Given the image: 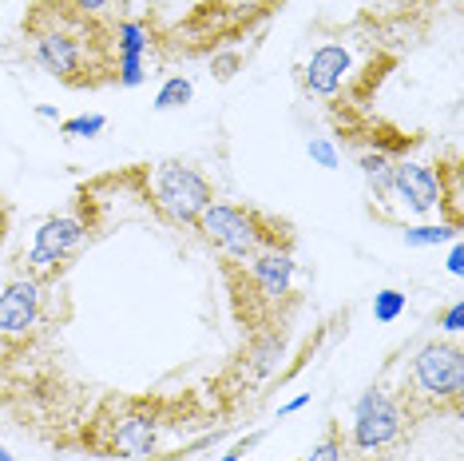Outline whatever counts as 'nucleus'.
I'll return each instance as SVG.
<instances>
[{
  "instance_id": "20e7f679",
  "label": "nucleus",
  "mask_w": 464,
  "mask_h": 461,
  "mask_svg": "<svg viewBox=\"0 0 464 461\" xmlns=\"http://www.w3.org/2000/svg\"><path fill=\"white\" fill-rule=\"evenodd\" d=\"M195 230L203 235L207 247L218 250L223 263H246L250 255L270 247H294V227L286 219L262 211V207L250 203H210L203 215H198Z\"/></svg>"
},
{
  "instance_id": "aec40b11",
  "label": "nucleus",
  "mask_w": 464,
  "mask_h": 461,
  "mask_svg": "<svg viewBox=\"0 0 464 461\" xmlns=\"http://www.w3.org/2000/svg\"><path fill=\"white\" fill-rule=\"evenodd\" d=\"M440 322H445V330H449V334H457V330H460V322H464V302H452Z\"/></svg>"
},
{
  "instance_id": "412c9836",
  "label": "nucleus",
  "mask_w": 464,
  "mask_h": 461,
  "mask_svg": "<svg viewBox=\"0 0 464 461\" xmlns=\"http://www.w3.org/2000/svg\"><path fill=\"white\" fill-rule=\"evenodd\" d=\"M250 446H258V434H255V437H246V442H238L235 449H230V454H223V457H218V461H238V457H242V454H246V449H250Z\"/></svg>"
},
{
  "instance_id": "7ed1b4c3",
  "label": "nucleus",
  "mask_w": 464,
  "mask_h": 461,
  "mask_svg": "<svg viewBox=\"0 0 464 461\" xmlns=\"http://www.w3.org/2000/svg\"><path fill=\"white\" fill-rule=\"evenodd\" d=\"M294 247H270L250 255L246 263H223V279L235 302V319L242 327H274L278 307L294 299Z\"/></svg>"
},
{
  "instance_id": "9d476101",
  "label": "nucleus",
  "mask_w": 464,
  "mask_h": 461,
  "mask_svg": "<svg viewBox=\"0 0 464 461\" xmlns=\"http://www.w3.org/2000/svg\"><path fill=\"white\" fill-rule=\"evenodd\" d=\"M393 199H401V207L413 215L440 211V175L425 163L413 160H397L393 163V183H389Z\"/></svg>"
},
{
  "instance_id": "2eb2a0df",
  "label": "nucleus",
  "mask_w": 464,
  "mask_h": 461,
  "mask_svg": "<svg viewBox=\"0 0 464 461\" xmlns=\"http://www.w3.org/2000/svg\"><path fill=\"white\" fill-rule=\"evenodd\" d=\"M191 100V80L183 76H171L160 88V96H155V112H171V108H183V103Z\"/></svg>"
},
{
  "instance_id": "1a4fd4ad",
  "label": "nucleus",
  "mask_w": 464,
  "mask_h": 461,
  "mask_svg": "<svg viewBox=\"0 0 464 461\" xmlns=\"http://www.w3.org/2000/svg\"><path fill=\"white\" fill-rule=\"evenodd\" d=\"M92 239V223L83 215H52L40 223L36 243L24 259V275L36 282H60L68 263L83 250Z\"/></svg>"
},
{
  "instance_id": "a211bd4d",
  "label": "nucleus",
  "mask_w": 464,
  "mask_h": 461,
  "mask_svg": "<svg viewBox=\"0 0 464 461\" xmlns=\"http://www.w3.org/2000/svg\"><path fill=\"white\" fill-rule=\"evenodd\" d=\"M76 5L83 8V13H92V16H108V20H120V5L123 0H76Z\"/></svg>"
},
{
  "instance_id": "6ab92c4d",
  "label": "nucleus",
  "mask_w": 464,
  "mask_h": 461,
  "mask_svg": "<svg viewBox=\"0 0 464 461\" xmlns=\"http://www.w3.org/2000/svg\"><path fill=\"white\" fill-rule=\"evenodd\" d=\"M310 160H318L322 167H337V163H342V155L334 152L330 140H310Z\"/></svg>"
},
{
  "instance_id": "423d86ee",
  "label": "nucleus",
  "mask_w": 464,
  "mask_h": 461,
  "mask_svg": "<svg viewBox=\"0 0 464 461\" xmlns=\"http://www.w3.org/2000/svg\"><path fill=\"white\" fill-rule=\"evenodd\" d=\"M143 180H147V203H151V211L160 215L163 223L195 227L198 215L215 203V183L191 163L163 160V163H155V172H147Z\"/></svg>"
},
{
  "instance_id": "5701e85b",
  "label": "nucleus",
  "mask_w": 464,
  "mask_h": 461,
  "mask_svg": "<svg viewBox=\"0 0 464 461\" xmlns=\"http://www.w3.org/2000/svg\"><path fill=\"white\" fill-rule=\"evenodd\" d=\"M305 402H310V394L294 397V402H290V406H282V417H286V414H294V410H302V406H305Z\"/></svg>"
},
{
  "instance_id": "4be33fe9",
  "label": "nucleus",
  "mask_w": 464,
  "mask_h": 461,
  "mask_svg": "<svg viewBox=\"0 0 464 461\" xmlns=\"http://www.w3.org/2000/svg\"><path fill=\"white\" fill-rule=\"evenodd\" d=\"M449 270H452V275H460V270H464V250H460V243L452 247V255H449Z\"/></svg>"
},
{
  "instance_id": "4468645a",
  "label": "nucleus",
  "mask_w": 464,
  "mask_h": 461,
  "mask_svg": "<svg viewBox=\"0 0 464 461\" xmlns=\"http://www.w3.org/2000/svg\"><path fill=\"white\" fill-rule=\"evenodd\" d=\"M460 230L440 223V227H405V243L409 247H437V243H449V239H457Z\"/></svg>"
},
{
  "instance_id": "b1692460",
  "label": "nucleus",
  "mask_w": 464,
  "mask_h": 461,
  "mask_svg": "<svg viewBox=\"0 0 464 461\" xmlns=\"http://www.w3.org/2000/svg\"><path fill=\"white\" fill-rule=\"evenodd\" d=\"M0 461H13V454H8V449H5V446H0Z\"/></svg>"
},
{
  "instance_id": "ddd939ff",
  "label": "nucleus",
  "mask_w": 464,
  "mask_h": 461,
  "mask_svg": "<svg viewBox=\"0 0 464 461\" xmlns=\"http://www.w3.org/2000/svg\"><path fill=\"white\" fill-rule=\"evenodd\" d=\"M302 461H350V449H345V434H342V426H337V422L325 426V434L310 446V454H305Z\"/></svg>"
},
{
  "instance_id": "f3484780",
  "label": "nucleus",
  "mask_w": 464,
  "mask_h": 461,
  "mask_svg": "<svg viewBox=\"0 0 464 461\" xmlns=\"http://www.w3.org/2000/svg\"><path fill=\"white\" fill-rule=\"evenodd\" d=\"M103 128H108V120H103V115H76V120H64V123H60V135L92 140V135H100Z\"/></svg>"
},
{
  "instance_id": "f257e3e1",
  "label": "nucleus",
  "mask_w": 464,
  "mask_h": 461,
  "mask_svg": "<svg viewBox=\"0 0 464 461\" xmlns=\"http://www.w3.org/2000/svg\"><path fill=\"white\" fill-rule=\"evenodd\" d=\"M20 36L36 68L72 92H96L115 83L120 72L115 20L83 13L76 0H33L20 20Z\"/></svg>"
},
{
  "instance_id": "f8f14e48",
  "label": "nucleus",
  "mask_w": 464,
  "mask_h": 461,
  "mask_svg": "<svg viewBox=\"0 0 464 461\" xmlns=\"http://www.w3.org/2000/svg\"><path fill=\"white\" fill-rule=\"evenodd\" d=\"M115 48H120L115 83H120V88H140L147 76L143 60H147V52H151V28H147V20H131V16L115 20Z\"/></svg>"
},
{
  "instance_id": "f03ea898",
  "label": "nucleus",
  "mask_w": 464,
  "mask_h": 461,
  "mask_svg": "<svg viewBox=\"0 0 464 461\" xmlns=\"http://www.w3.org/2000/svg\"><path fill=\"white\" fill-rule=\"evenodd\" d=\"M405 426H420L429 417H457L464 397V350L452 338H432L409 358L405 378L393 390Z\"/></svg>"
},
{
  "instance_id": "6e6552de",
  "label": "nucleus",
  "mask_w": 464,
  "mask_h": 461,
  "mask_svg": "<svg viewBox=\"0 0 464 461\" xmlns=\"http://www.w3.org/2000/svg\"><path fill=\"white\" fill-rule=\"evenodd\" d=\"M52 287H56V282H36V279L20 275L0 290V342H5L0 350L36 342L48 334V327H56Z\"/></svg>"
},
{
  "instance_id": "dca6fc26",
  "label": "nucleus",
  "mask_w": 464,
  "mask_h": 461,
  "mask_svg": "<svg viewBox=\"0 0 464 461\" xmlns=\"http://www.w3.org/2000/svg\"><path fill=\"white\" fill-rule=\"evenodd\" d=\"M401 314H405V295H401V290H382V295L373 299V319L377 322H397Z\"/></svg>"
},
{
  "instance_id": "9b49d317",
  "label": "nucleus",
  "mask_w": 464,
  "mask_h": 461,
  "mask_svg": "<svg viewBox=\"0 0 464 461\" xmlns=\"http://www.w3.org/2000/svg\"><path fill=\"white\" fill-rule=\"evenodd\" d=\"M350 68H353L350 48L345 44H322L310 56V64H305V88H310L318 100L342 96V103H345V88H350V80H353Z\"/></svg>"
},
{
  "instance_id": "0eeeda50",
  "label": "nucleus",
  "mask_w": 464,
  "mask_h": 461,
  "mask_svg": "<svg viewBox=\"0 0 464 461\" xmlns=\"http://www.w3.org/2000/svg\"><path fill=\"white\" fill-rule=\"evenodd\" d=\"M405 414H401L393 390H385L382 382L369 386V390L357 397L353 406V426L345 434V449H350V461H369L382 457L385 449H393L405 434Z\"/></svg>"
},
{
  "instance_id": "39448f33",
  "label": "nucleus",
  "mask_w": 464,
  "mask_h": 461,
  "mask_svg": "<svg viewBox=\"0 0 464 461\" xmlns=\"http://www.w3.org/2000/svg\"><path fill=\"white\" fill-rule=\"evenodd\" d=\"M163 402L155 397H108L83 422V446L96 457H147L163 434Z\"/></svg>"
}]
</instances>
